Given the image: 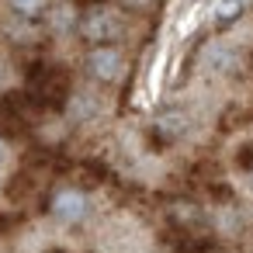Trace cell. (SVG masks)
I'll use <instances>...</instances> for the list:
<instances>
[{"mask_svg":"<svg viewBox=\"0 0 253 253\" xmlns=\"http://www.w3.org/2000/svg\"><path fill=\"white\" fill-rule=\"evenodd\" d=\"M84 211H87V198L80 191H59L52 198V215L63 222H77V218H84Z\"/></svg>","mask_w":253,"mask_h":253,"instance_id":"6da1fadb","label":"cell"},{"mask_svg":"<svg viewBox=\"0 0 253 253\" xmlns=\"http://www.w3.org/2000/svg\"><path fill=\"white\" fill-rule=\"evenodd\" d=\"M90 70H94V77H101V80H115L118 70H122V56H118L115 49H97V52L90 56Z\"/></svg>","mask_w":253,"mask_h":253,"instance_id":"7a4b0ae2","label":"cell"},{"mask_svg":"<svg viewBox=\"0 0 253 253\" xmlns=\"http://www.w3.org/2000/svg\"><path fill=\"white\" fill-rule=\"evenodd\" d=\"M243 7H246V0H215L211 18H215V21H232V18L243 14Z\"/></svg>","mask_w":253,"mask_h":253,"instance_id":"3957f363","label":"cell"},{"mask_svg":"<svg viewBox=\"0 0 253 253\" xmlns=\"http://www.w3.org/2000/svg\"><path fill=\"white\" fill-rule=\"evenodd\" d=\"M111 32V18H90L87 21V35L90 39H101V35H108Z\"/></svg>","mask_w":253,"mask_h":253,"instance_id":"277c9868","label":"cell"},{"mask_svg":"<svg viewBox=\"0 0 253 253\" xmlns=\"http://www.w3.org/2000/svg\"><path fill=\"white\" fill-rule=\"evenodd\" d=\"M11 4L21 11V14H39L45 7V0H11Z\"/></svg>","mask_w":253,"mask_h":253,"instance_id":"5b68a950","label":"cell"},{"mask_svg":"<svg viewBox=\"0 0 253 253\" xmlns=\"http://www.w3.org/2000/svg\"><path fill=\"white\" fill-rule=\"evenodd\" d=\"M0 156H4V142H0Z\"/></svg>","mask_w":253,"mask_h":253,"instance_id":"8992f818","label":"cell"}]
</instances>
